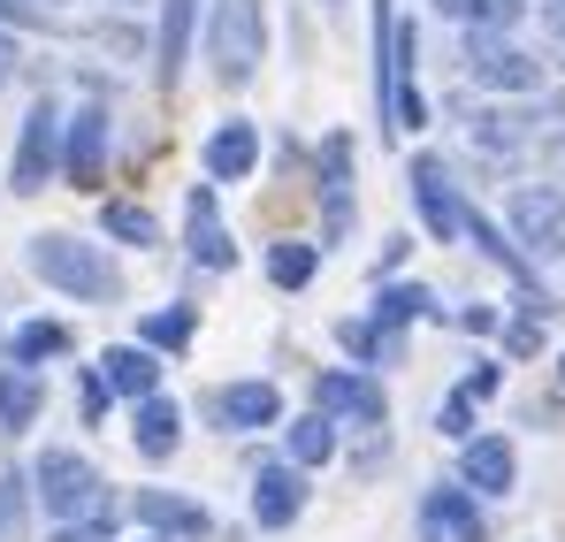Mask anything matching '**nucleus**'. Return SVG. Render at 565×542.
<instances>
[{"label":"nucleus","mask_w":565,"mask_h":542,"mask_svg":"<svg viewBox=\"0 0 565 542\" xmlns=\"http://www.w3.org/2000/svg\"><path fill=\"white\" fill-rule=\"evenodd\" d=\"M467 77L481 92H543V62L535 54H520L504 31H467Z\"/></svg>","instance_id":"obj_8"},{"label":"nucleus","mask_w":565,"mask_h":542,"mask_svg":"<svg viewBox=\"0 0 565 542\" xmlns=\"http://www.w3.org/2000/svg\"><path fill=\"white\" fill-rule=\"evenodd\" d=\"M138 542H169V535H138Z\"/></svg>","instance_id":"obj_43"},{"label":"nucleus","mask_w":565,"mask_h":542,"mask_svg":"<svg viewBox=\"0 0 565 542\" xmlns=\"http://www.w3.org/2000/svg\"><path fill=\"white\" fill-rule=\"evenodd\" d=\"M451 321H459L467 337H497V329H504V321H497V306H467V313H451Z\"/></svg>","instance_id":"obj_36"},{"label":"nucleus","mask_w":565,"mask_h":542,"mask_svg":"<svg viewBox=\"0 0 565 542\" xmlns=\"http://www.w3.org/2000/svg\"><path fill=\"white\" fill-rule=\"evenodd\" d=\"M206 183H245L260 169V123H245V115H230L214 138H206Z\"/></svg>","instance_id":"obj_15"},{"label":"nucleus","mask_w":565,"mask_h":542,"mask_svg":"<svg viewBox=\"0 0 565 542\" xmlns=\"http://www.w3.org/2000/svg\"><path fill=\"white\" fill-rule=\"evenodd\" d=\"M535 153H543L551 183H565V123H558V130H543V146H535Z\"/></svg>","instance_id":"obj_35"},{"label":"nucleus","mask_w":565,"mask_h":542,"mask_svg":"<svg viewBox=\"0 0 565 542\" xmlns=\"http://www.w3.org/2000/svg\"><path fill=\"white\" fill-rule=\"evenodd\" d=\"M31 504H39V489H31V474H0V542L23 535V520H31Z\"/></svg>","instance_id":"obj_32"},{"label":"nucleus","mask_w":565,"mask_h":542,"mask_svg":"<svg viewBox=\"0 0 565 542\" xmlns=\"http://www.w3.org/2000/svg\"><path fill=\"white\" fill-rule=\"evenodd\" d=\"M504 222L527 245V261H565V183H512Z\"/></svg>","instance_id":"obj_4"},{"label":"nucleus","mask_w":565,"mask_h":542,"mask_svg":"<svg viewBox=\"0 0 565 542\" xmlns=\"http://www.w3.org/2000/svg\"><path fill=\"white\" fill-rule=\"evenodd\" d=\"M39 405H46V382H39V366H0V428L15 436V428H31L39 421Z\"/></svg>","instance_id":"obj_23"},{"label":"nucleus","mask_w":565,"mask_h":542,"mask_svg":"<svg viewBox=\"0 0 565 542\" xmlns=\"http://www.w3.org/2000/svg\"><path fill=\"white\" fill-rule=\"evenodd\" d=\"M62 130H70V115H62L54 99H39V107L23 115L15 161H8V183H15V191H46V177L62 169Z\"/></svg>","instance_id":"obj_7"},{"label":"nucleus","mask_w":565,"mask_h":542,"mask_svg":"<svg viewBox=\"0 0 565 542\" xmlns=\"http://www.w3.org/2000/svg\"><path fill=\"white\" fill-rule=\"evenodd\" d=\"M130 520L146 535H169V542H206L214 535V512L199 497H177V489H130Z\"/></svg>","instance_id":"obj_11"},{"label":"nucleus","mask_w":565,"mask_h":542,"mask_svg":"<svg viewBox=\"0 0 565 542\" xmlns=\"http://www.w3.org/2000/svg\"><path fill=\"white\" fill-rule=\"evenodd\" d=\"M268 54V8L260 0H214L206 8V62L222 85H245Z\"/></svg>","instance_id":"obj_2"},{"label":"nucleus","mask_w":565,"mask_h":542,"mask_svg":"<svg viewBox=\"0 0 565 542\" xmlns=\"http://www.w3.org/2000/svg\"><path fill=\"white\" fill-rule=\"evenodd\" d=\"M558 8H565V0H558Z\"/></svg>","instance_id":"obj_44"},{"label":"nucleus","mask_w":565,"mask_h":542,"mask_svg":"<svg viewBox=\"0 0 565 542\" xmlns=\"http://www.w3.org/2000/svg\"><path fill=\"white\" fill-rule=\"evenodd\" d=\"M413 206H420V222H428V237H444V245H459L467 237V183L444 169V153H413Z\"/></svg>","instance_id":"obj_6"},{"label":"nucleus","mask_w":565,"mask_h":542,"mask_svg":"<svg viewBox=\"0 0 565 542\" xmlns=\"http://www.w3.org/2000/svg\"><path fill=\"white\" fill-rule=\"evenodd\" d=\"M99 374H107V390L130 397V405L161 397V352H153V344H107V352H99Z\"/></svg>","instance_id":"obj_18"},{"label":"nucleus","mask_w":565,"mask_h":542,"mask_svg":"<svg viewBox=\"0 0 565 542\" xmlns=\"http://www.w3.org/2000/svg\"><path fill=\"white\" fill-rule=\"evenodd\" d=\"M337 344H344L360 366H382V360L405 352V337H397V329H375V321H337Z\"/></svg>","instance_id":"obj_31"},{"label":"nucleus","mask_w":565,"mask_h":542,"mask_svg":"<svg viewBox=\"0 0 565 542\" xmlns=\"http://www.w3.org/2000/svg\"><path fill=\"white\" fill-rule=\"evenodd\" d=\"M428 313L444 321L436 290H420V283H382V290H375V313H367V321H375V329H405V321H428Z\"/></svg>","instance_id":"obj_24"},{"label":"nucleus","mask_w":565,"mask_h":542,"mask_svg":"<svg viewBox=\"0 0 565 542\" xmlns=\"http://www.w3.org/2000/svg\"><path fill=\"white\" fill-rule=\"evenodd\" d=\"M130 444H138V458H177V444H184V405H169V397L130 405Z\"/></svg>","instance_id":"obj_21"},{"label":"nucleus","mask_w":565,"mask_h":542,"mask_svg":"<svg viewBox=\"0 0 565 542\" xmlns=\"http://www.w3.org/2000/svg\"><path fill=\"white\" fill-rule=\"evenodd\" d=\"M31 489H39V504L54 512V520H93L99 497H107V481H99V466L85 451H46L39 466H31Z\"/></svg>","instance_id":"obj_3"},{"label":"nucleus","mask_w":565,"mask_h":542,"mask_svg":"<svg viewBox=\"0 0 565 542\" xmlns=\"http://www.w3.org/2000/svg\"><path fill=\"white\" fill-rule=\"evenodd\" d=\"M206 421L222 428V436H260V428H282V390L268 374H253V382H222L214 397H206Z\"/></svg>","instance_id":"obj_9"},{"label":"nucleus","mask_w":565,"mask_h":542,"mask_svg":"<svg viewBox=\"0 0 565 542\" xmlns=\"http://www.w3.org/2000/svg\"><path fill=\"white\" fill-rule=\"evenodd\" d=\"M543 321H551V298H520V313L497 329L504 337V360H535L543 352Z\"/></svg>","instance_id":"obj_30"},{"label":"nucleus","mask_w":565,"mask_h":542,"mask_svg":"<svg viewBox=\"0 0 565 542\" xmlns=\"http://www.w3.org/2000/svg\"><path fill=\"white\" fill-rule=\"evenodd\" d=\"M551 39H558V46H565V8H551Z\"/></svg>","instance_id":"obj_40"},{"label":"nucleus","mask_w":565,"mask_h":542,"mask_svg":"<svg viewBox=\"0 0 565 542\" xmlns=\"http://www.w3.org/2000/svg\"><path fill=\"white\" fill-rule=\"evenodd\" d=\"M497 390H504V366H467V374H459V390L436 405V436H451V444H473V413H481Z\"/></svg>","instance_id":"obj_16"},{"label":"nucleus","mask_w":565,"mask_h":542,"mask_svg":"<svg viewBox=\"0 0 565 542\" xmlns=\"http://www.w3.org/2000/svg\"><path fill=\"white\" fill-rule=\"evenodd\" d=\"M62 352H70V329L62 321H23L8 337V360L15 366H46V360H62Z\"/></svg>","instance_id":"obj_27"},{"label":"nucleus","mask_w":565,"mask_h":542,"mask_svg":"<svg viewBox=\"0 0 565 542\" xmlns=\"http://www.w3.org/2000/svg\"><path fill=\"white\" fill-rule=\"evenodd\" d=\"M46 542H107V535H99L93 520H62V528H54V535H46Z\"/></svg>","instance_id":"obj_38"},{"label":"nucleus","mask_w":565,"mask_h":542,"mask_svg":"<svg viewBox=\"0 0 565 542\" xmlns=\"http://www.w3.org/2000/svg\"><path fill=\"white\" fill-rule=\"evenodd\" d=\"M107 397H115V390H107V374H99V366H85V374H77V405H85V421H99V413H107Z\"/></svg>","instance_id":"obj_33"},{"label":"nucleus","mask_w":565,"mask_h":542,"mask_svg":"<svg viewBox=\"0 0 565 542\" xmlns=\"http://www.w3.org/2000/svg\"><path fill=\"white\" fill-rule=\"evenodd\" d=\"M459 481H467L473 497H512V489H520V451H512V436H473V444H459Z\"/></svg>","instance_id":"obj_14"},{"label":"nucleus","mask_w":565,"mask_h":542,"mask_svg":"<svg viewBox=\"0 0 565 542\" xmlns=\"http://www.w3.org/2000/svg\"><path fill=\"white\" fill-rule=\"evenodd\" d=\"M99 230L115 237V245H161V222H153V206H138V199H107V214H99Z\"/></svg>","instance_id":"obj_26"},{"label":"nucleus","mask_w":565,"mask_h":542,"mask_svg":"<svg viewBox=\"0 0 565 542\" xmlns=\"http://www.w3.org/2000/svg\"><path fill=\"white\" fill-rule=\"evenodd\" d=\"M306 512V466H290V458H268L260 474H253V528H290Z\"/></svg>","instance_id":"obj_12"},{"label":"nucleus","mask_w":565,"mask_h":542,"mask_svg":"<svg viewBox=\"0 0 565 542\" xmlns=\"http://www.w3.org/2000/svg\"><path fill=\"white\" fill-rule=\"evenodd\" d=\"M420 542H489V512L459 474L420 497Z\"/></svg>","instance_id":"obj_10"},{"label":"nucleus","mask_w":565,"mask_h":542,"mask_svg":"<svg viewBox=\"0 0 565 542\" xmlns=\"http://www.w3.org/2000/svg\"><path fill=\"white\" fill-rule=\"evenodd\" d=\"M321 199H329L321 237L337 245V237L352 230V138H344V130H337V138H321Z\"/></svg>","instance_id":"obj_19"},{"label":"nucleus","mask_w":565,"mask_h":542,"mask_svg":"<svg viewBox=\"0 0 565 542\" xmlns=\"http://www.w3.org/2000/svg\"><path fill=\"white\" fill-rule=\"evenodd\" d=\"M436 15H451L459 31H512L520 23V0H428Z\"/></svg>","instance_id":"obj_28"},{"label":"nucleus","mask_w":565,"mask_h":542,"mask_svg":"<svg viewBox=\"0 0 565 542\" xmlns=\"http://www.w3.org/2000/svg\"><path fill=\"white\" fill-rule=\"evenodd\" d=\"M191 31H199V0H161V39H153V70L177 85L191 62Z\"/></svg>","instance_id":"obj_22"},{"label":"nucleus","mask_w":565,"mask_h":542,"mask_svg":"<svg viewBox=\"0 0 565 542\" xmlns=\"http://www.w3.org/2000/svg\"><path fill=\"white\" fill-rule=\"evenodd\" d=\"M321 253H329V245H298V237L268 245V283H276V290H306V283L321 275Z\"/></svg>","instance_id":"obj_25"},{"label":"nucleus","mask_w":565,"mask_h":542,"mask_svg":"<svg viewBox=\"0 0 565 542\" xmlns=\"http://www.w3.org/2000/svg\"><path fill=\"white\" fill-rule=\"evenodd\" d=\"M558 390H565V352H558Z\"/></svg>","instance_id":"obj_41"},{"label":"nucleus","mask_w":565,"mask_h":542,"mask_svg":"<svg viewBox=\"0 0 565 542\" xmlns=\"http://www.w3.org/2000/svg\"><path fill=\"white\" fill-rule=\"evenodd\" d=\"M313 405L344 428H390V397L367 366H321L313 374Z\"/></svg>","instance_id":"obj_5"},{"label":"nucleus","mask_w":565,"mask_h":542,"mask_svg":"<svg viewBox=\"0 0 565 542\" xmlns=\"http://www.w3.org/2000/svg\"><path fill=\"white\" fill-rule=\"evenodd\" d=\"M191 337H199V306H161L138 321V344H153V352H184Z\"/></svg>","instance_id":"obj_29"},{"label":"nucleus","mask_w":565,"mask_h":542,"mask_svg":"<svg viewBox=\"0 0 565 542\" xmlns=\"http://www.w3.org/2000/svg\"><path fill=\"white\" fill-rule=\"evenodd\" d=\"M31 275L54 283V290L77 298V306H115V298H122V268H115L99 245H77V237H62V230L31 237Z\"/></svg>","instance_id":"obj_1"},{"label":"nucleus","mask_w":565,"mask_h":542,"mask_svg":"<svg viewBox=\"0 0 565 542\" xmlns=\"http://www.w3.org/2000/svg\"><path fill=\"white\" fill-rule=\"evenodd\" d=\"M184 245H191V261L199 268H237V245H230V230L214 222V183H191L184 191Z\"/></svg>","instance_id":"obj_17"},{"label":"nucleus","mask_w":565,"mask_h":542,"mask_svg":"<svg viewBox=\"0 0 565 542\" xmlns=\"http://www.w3.org/2000/svg\"><path fill=\"white\" fill-rule=\"evenodd\" d=\"M337 444H344V421H329L321 405H313V413H298V421H282V458H290V466H306V474H321V466L337 458Z\"/></svg>","instance_id":"obj_20"},{"label":"nucleus","mask_w":565,"mask_h":542,"mask_svg":"<svg viewBox=\"0 0 565 542\" xmlns=\"http://www.w3.org/2000/svg\"><path fill=\"white\" fill-rule=\"evenodd\" d=\"M15 62H23V54H15V31H0V92L15 85Z\"/></svg>","instance_id":"obj_39"},{"label":"nucleus","mask_w":565,"mask_h":542,"mask_svg":"<svg viewBox=\"0 0 565 542\" xmlns=\"http://www.w3.org/2000/svg\"><path fill=\"white\" fill-rule=\"evenodd\" d=\"M107 8H138V0H107Z\"/></svg>","instance_id":"obj_42"},{"label":"nucleus","mask_w":565,"mask_h":542,"mask_svg":"<svg viewBox=\"0 0 565 542\" xmlns=\"http://www.w3.org/2000/svg\"><path fill=\"white\" fill-rule=\"evenodd\" d=\"M62 177L77 191H93L107 177V107H77L70 130H62Z\"/></svg>","instance_id":"obj_13"},{"label":"nucleus","mask_w":565,"mask_h":542,"mask_svg":"<svg viewBox=\"0 0 565 542\" xmlns=\"http://www.w3.org/2000/svg\"><path fill=\"white\" fill-rule=\"evenodd\" d=\"M46 23V0H0V31H31Z\"/></svg>","instance_id":"obj_34"},{"label":"nucleus","mask_w":565,"mask_h":542,"mask_svg":"<svg viewBox=\"0 0 565 542\" xmlns=\"http://www.w3.org/2000/svg\"><path fill=\"white\" fill-rule=\"evenodd\" d=\"M405 268V237H382V253H375V283L382 275H397Z\"/></svg>","instance_id":"obj_37"}]
</instances>
